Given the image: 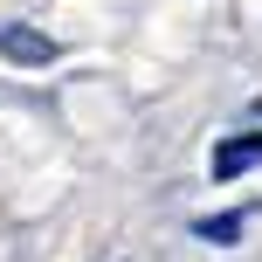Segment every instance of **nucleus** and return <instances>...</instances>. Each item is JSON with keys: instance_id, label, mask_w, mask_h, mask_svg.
I'll list each match as a JSON object with an SVG mask.
<instances>
[{"instance_id": "f257e3e1", "label": "nucleus", "mask_w": 262, "mask_h": 262, "mask_svg": "<svg viewBox=\"0 0 262 262\" xmlns=\"http://www.w3.org/2000/svg\"><path fill=\"white\" fill-rule=\"evenodd\" d=\"M0 55H7V62H55V35H41V28H28V21H7L0 28Z\"/></svg>"}, {"instance_id": "f03ea898", "label": "nucleus", "mask_w": 262, "mask_h": 262, "mask_svg": "<svg viewBox=\"0 0 262 262\" xmlns=\"http://www.w3.org/2000/svg\"><path fill=\"white\" fill-rule=\"evenodd\" d=\"M262 159V131H242V138H221L214 145V180H235Z\"/></svg>"}, {"instance_id": "7ed1b4c3", "label": "nucleus", "mask_w": 262, "mask_h": 262, "mask_svg": "<svg viewBox=\"0 0 262 262\" xmlns=\"http://www.w3.org/2000/svg\"><path fill=\"white\" fill-rule=\"evenodd\" d=\"M242 228H249V214H207V221H193V235H200V242H214V249H235Z\"/></svg>"}]
</instances>
